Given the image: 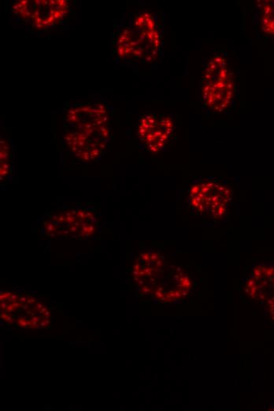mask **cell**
I'll return each instance as SVG.
<instances>
[{
	"label": "cell",
	"instance_id": "6da1fadb",
	"mask_svg": "<svg viewBox=\"0 0 274 411\" xmlns=\"http://www.w3.org/2000/svg\"><path fill=\"white\" fill-rule=\"evenodd\" d=\"M113 109L101 99L71 100L64 109V143L85 164L101 161L112 143Z\"/></svg>",
	"mask_w": 274,
	"mask_h": 411
},
{
	"label": "cell",
	"instance_id": "7a4b0ae2",
	"mask_svg": "<svg viewBox=\"0 0 274 411\" xmlns=\"http://www.w3.org/2000/svg\"><path fill=\"white\" fill-rule=\"evenodd\" d=\"M162 45L160 16L148 10L117 21L110 33V53L119 65L153 63L161 55Z\"/></svg>",
	"mask_w": 274,
	"mask_h": 411
},
{
	"label": "cell",
	"instance_id": "3957f363",
	"mask_svg": "<svg viewBox=\"0 0 274 411\" xmlns=\"http://www.w3.org/2000/svg\"><path fill=\"white\" fill-rule=\"evenodd\" d=\"M100 207L92 204L62 205L40 217V231L51 239H87L100 232Z\"/></svg>",
	"mask_w": 274,
	"mask_h": 411
},
{
	"label": "cell",
	"instance_id": "277c9868",
	"mask_svg": "<svg viewBox=\"0 0 274 411\" xmlns=\"http://www.w3.org/2000/svg\"><path fill=\"white\" fill-rule=\"evenodd\" d=\"M72 3L68 0H15L10 7L11 26L35 34H46L71 18Z\"/></svg>",
	"mask_w": 274,
	"mask_h": 411
},
{
	"label": "cell",
	"instance_id": "5b68a950",
	"mask_svg": "<svg viewBox=\"0 0 274 411\" xmlns=\"http://www.w3.org/2000/svg\"><path fill=\"white\" fill-rule=\"evenodd\" d=\"M204 105L214 112H223L234 97V81L225 56L215 54L204 67L201 80Z\"/></svg>",
	"mask_w": 274,
	"mask_h": 411
},
{
	"label": "cell",
	"instance_id": "8992f818",
	"mask_svg": "<svg viewBox=\"0 0 274 411\" xmlns=\"http://www.w3.org/2000/svg\"><path fill=\"white\" fill-rule=\"evenodd\" d=\"M232 199L230 188L225 183L212 179H198L189 189V206L196 215L209 218H223Z\"/></svg>",
	"mask_w": 274,
	"mask_h": 411
},
{
	"label": "cell",
	"instance_id": "52a82bcc",
	"mask_svg": "<svg viewBox=\"0 0 274 411\" xmlns=\"http://www.w3.org/2000/svg\"><path fill=\"white\" fill-rule=\"evenodd\" d=\"M175 131V124L170 115L146 113L139 118L137 134L142 148L159 154L169 147Z\"/></svg>",
	"mask_w": 274,
	"mask_h": 411
},
{
	"label": "cell",
	"instance_id": "ba28073f",
	"mask_svg": "<svg viewBox=\"0 0 274 411\" xmlns=\"http://www.w3.org/2000/svg\"><path fill=\"white\" fill-rule=\"evenodd\" d=\"M0 186L1 188L12 183L15 177V147L12 140L1 136L0 138Z\"/></svg>",
	"mask_w": 274,
	"mask_h": 411
},
{
	"label": "cell",
	"instance_id": "9c48e42d",
	"mask_svg": "<svg viewBox=\"0 0 274 411\" xmlns=\"http://www.w3.org/2000/svg\"><path fill=\"white\" fill-rule=\"evenodd\" d=\"M261 28L267 35L274 36V0L265 1L262 4Z\"/></svg>",
	"mask_w": 274,
	"mask_h": 411
},
{
	"label": "cell",
	"instance_id": "30bf717a",
	"mask_svg": "<svg viewBox=\"0 0 274 411\" xmlns=\"http://www.w3.org/2000/svg\"><path fill=\"white\" fill-rule=\"evenodd\" d=\"M17 323H19V325L22 328H28L31 326V321H27L24 318H19V319L17 320Z\"/></svg>",
	"mask_w": 274,
	"mask_h": 411
},
{
	"label": "cell",
	"instance_id": "8fae6325",
	"mask_svg": "<svg viewBox=\"0 0 274 411\" xmlns=\"http://www.w3.org/2000/svg\"><path fill=\"white\" fill-rule=\"evenodd\" d=\"M19 295H17L15 293H11L10 296L8 298V302L14 303H17V300H19Z\"/></svg>",
	"mask_w": 274,
	"mask_h": 411
},
{
	"label": "cell",
	"instance_id": "7c38bea8",
	"mask_svg": "<svg viewBox=\"0 0 274 411\" xmlns=\"http://www.w3.org/2000/svg\"><path fill=\"white\" fill-rule=\"evenodd\" d=\"M11 293H12V292H10V291H6V292H1V295H0V300H1V302H3V300H8V298L10 296Z\"/></svg>",
	"mask_w": 274,
	"mask_h": 411
},
{
	"label": "cell",
	"instance_id": "4fadbf2b",
	"mask_svg": "<svg viewBox=\"0 0 274 411\" xmlns=\"http://www.w3.org/2000/svg\"><path fill=\"white\" fill-rule=\"evenodd\" d=\"M51 321L48 319L40 322V326L42 327V328H45L49 325Z\"/></svg>",
	"mask_w": 274,
	"mask_h": 411
},
{
	"label": "cell",
	"instance_id": "5bb4252c",
	"mask_svg": "<svg viewBox=\"0 0 274 411\" xmlns=\"http://www.w3.org/2000/svg\"><path fill=\"white\" fill-rule=\"evenodd\" d=\"M44 305L43 303H38L36 307H35L34 311L35 312H40V310H42L44 308Z\"/></svg>",
	"mask_w": 274,
	"mask_h": 411
},
{
	"label": "cell",
	"instance_id": "9a60e30c",
	"mask_svg": "<svg viewBox=\"0 0 274 411\" xmlns=\"http://www.w3.org/2000/svg\"><path fill=\"white\" fill-rule=\"evenodd\" d=\"M15 310V307L13 306V305H12V304H11V305H9L8 306V308H7V309H6V312H14Z\"/></svg>",
	"mask_w": 274,
	"mask_h": 411
},
{
	"label": "cell",
	"instance_id": "2e32d148",
	"mask_svg": "<svg viewBox=\"0 0 274 411\" xmlns=\"http://www.w3.org/2000/svg\"><path fill=\"white\" fill-rule=\"evenodd\" d=\"M36 302H37V299L36 298H28L26 304H28V305H32V304H33V303H35Z\"/></svg>",
	"mask_w": 274,
	"mask_h": 411
},
{
	"label": "cell",
	"instance_id": "e0dca14e",
	"mask_svg": "<svg viewBox=\"0 0 274 411\" xmlns=\"http://www.w3.org/2000/svg\"><path fill=\"white\" fill-rule=\"evenodd\" d=\"M6 300H3V302H1V309H7L8 306L9 305V304L8 303H6Z\"/></svg>",
	"mask_w": 274,
	"mask_h": 411
},
{
	"label": "cell",
	"instance_id": "ac0fdd59",
	"mask_svg": "<svg viewBox=\"0 0 274 411\" xmlns=\"http://www.w3.org/2000/svg\"><path fill=\"white\" fill-rule=\"evenodd\" d=\"M19 300L21 303L26 304V303H27L28 298L25 297V296H22V297L19 298Z\"/></svg>",
	"mask_w": 274,
	"mask_h": 411
},
{
	"label": "cell",
	"instance_id": "d6986e66",
	"mask_svg": "<svg viewBox=\"0 0 274 411\" xmlns=\"http://www.w3.org/2000/svg\"><path fill=\"white\" fill-rule=\"evenodd\" d=\"M5 321H7V322H8V323H14V319H13V318H12V317H11V316H9L7 318V319H6Z\"/></svg>",
	"mask_w": 274,
	"mask_h": 411
},
{
	"label": "cell",
	"instance_id": "ffe728a7",
	"mask_svg": "<svg viewBox=\"0 0 274 411\" xmlns=\"http://www.w3.org/2000/svg\"><path fill=\"white\" fill-rule=\"evenodd\" d=\"M31 321H34V322H39V321H40V318L37 317V316H33Z\"/></svg>",
	"mask_w": 274,
	"mask_h": 411
},
{
	"label": "cell",
	"instance_id": "44dd1931",
	"mask_svg": "<svg viewBox=\"0 0 274 411\" xmlns=\"http://www.w3.org/2000/svg\"><path fill=\"white\" fill-rule=\"evenodd\" d=\"M44 316H45L46 319H49V318L51 316V312L49 311H46L44 314Z\"/></svg>",
	"mask_w": 274,
	"mask_h": 411
},
{
	"label": "cell",
	"instance_id": "7402d4cb",
	"mask_svg": "<svg viewBox=\"0 0 274 411\" xmlns=\"http://www.w3.org/2000/svg\"><path fill=\"white\" fill-rule=\"evenodd\" d=\"M21 308L23 310L27 311L28 309V305L25 304H22Z\"/></svg>",
	"mask_w": 274,
	"mask_h": 411
},
{
	"label": "cell",
	"instance_id": "603a6c76",
	"mask_svg": "<svg viewBox=\"0 0 274 411\" xmlns=\"http://www.w3.org/2000/svg\"><path fill=\"white\" fill-rule=\"evenodd\" d=\"M46 311H48V309H46V307H44V308L39 312L40 314H44Z\"/></svg>",
	"mask_w": 274,
	"mask_h": 411
},
{
	"label": "cell",
	"instance_id": "cb8c5ba5",
	"mask_svg": "<svg viewBox=\"0 0 274 411\" xmlns=\"http://www.w3.org/2000/svg\"><path fill=\"white\" fill-rule=\"evenodd\" d=\"M9 316V315L8 314H6V312H4V314H1V318L3 320L7 319V318Z\"/></svg>",
	"mask_w": 274,
	"mask_h": 411
},
{
	"label": "cell",
	"instance_id": "d4e9b609",
	"mask_svg": "<svg viewBox=\"0 0 274 411\" xmlns=\"http://www.w3.org/2000/svg\"><path fill=\"white\" fill-rule=\"evenodd\" d=\"M26 314H27L28 315H32V316H34V314H33V312L31 310H28H28L26 311Z\"/></svg>",
	"mask_w": 274,
	"mask_h": 411
}]
</instances>
